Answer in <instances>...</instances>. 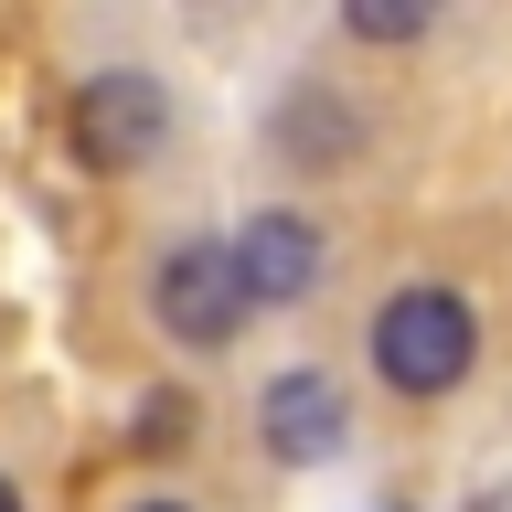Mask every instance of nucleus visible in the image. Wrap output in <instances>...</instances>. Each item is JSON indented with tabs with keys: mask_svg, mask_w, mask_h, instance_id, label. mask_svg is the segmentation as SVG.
Instances as JSON below:
<instances>
[{
	"mask_svg": "<svg viewBox=\"0 0 512 512\" xmlns=\"http://www.w3.org/2000/svg\"><path fill=\"white\" fill-rule=\"evenodd\" d=\"M470 352H480V320L448 288H395L384 320H374V374L395 395H448V384L470 374Z\"/></svg>",
	"mask_w": 512,
	"mask_h": 512,
	"instance_id": "obj_1",
	"label": "nucleus"
},
{
	"mask_svg": "<svg viewBox=\"0 0 512 512\" xmlns=\"http://www.w3.org/2000/svg\"><path fill=\"white\" fill-rule=\"evenodd\" d=\"M150 299H160V331L171 342H192V352H214V342H235V320H246V278H235V246H171L160 256V278H150Z\"/></svg>",
	"mask_w": 512,
	"mask_h": 512,
	"instance_id": "obj_2",
	"label": "nucleus"
},
{
	"mask_svg": "<svg viewBox=\"0 0 512 512\" xmlns=\"http://www.w3.org/2000/svg\"><path fill=\"white\" fill-rule=\"evenodd\" d=\"M160 139H171V96H160L150 75H96V86H75V150H86L96 171H139Z\"/></svg>",
	"mask_w": 512,
	"mask_h": 512,
	"instance_id": "obj_3",
	"label": "nucleus"
},
{
	"mask_svg": "<svg viewBox=\"0 0 512 512\" xmlns=\"http://www.w3.org/2000/svg\"><path fill=\"white\" fill-rule=\"evenodd\" d=\"M256 427H267V448H278L288 470H310V459H331L342 448V384L331 374H278L267 395H256Z\"/></svg>",
	"mask_w": 512,
	"mask_h": 512,
	"instance_id": "obj_4",
	"label": "nucleus"
},
{
	"mask_svg": "<svg viewBox=\"0 0 512 512\" xmlns=\"http://www.w3.org/2000/svg\"><path fill=\"white\" fill-rule=\"evenodd\" d=\"M235 278H246V310H267V299H310V278H320L310 214H256L246 235H235Z\"/></svg>",
	"mask_w": 512,
	"mask_h": 512,
	"instance_id": "obj_5",
	"label": "nucleus"
},
{
	"mask_svg": "<svg viewBox=\"0 0 512 512\" xmlns=\"http://www.w3.org/2000/svg\"><path fill=\"white\" fill-rule=\"evenodd\" d=\"M352 32L363 43H406V32H427V11L416 0H352Z\"/></svg>",
	"mask_w": 512,
	"mask_h": 512,
	"instance_id": "obj_6",
	"label": "nucleus"
},
{
	"mask_svg": "<svg viewBox=\"0 0 512 512\" xmlns=\"http://www.w3.org/2000/svg\"><path fill=\"white\" fill-rule=\"evenodd\" d=\"M0 512H22V491H11V480H0Z\"/></svg>",
	"mask_w": 512,
	"mask_h": 512,
	"instance_id": "obj_7",
	"label": "nucleus"
},
{
	"mask_svg": "<svg viewBox=\"0 0 512 512\" xmlns=\"http://www.w3.org/2000/svg\"><path fill=\"white\" fill-rule=\"evenodd\" d=\"M139 512H182V502H139Z\"/></svg>",
	"mask_w": 512,
	"mask_h": 512,
	"instance_id": "obj_8",
	"label": "nucleus"
}]
</instances>
